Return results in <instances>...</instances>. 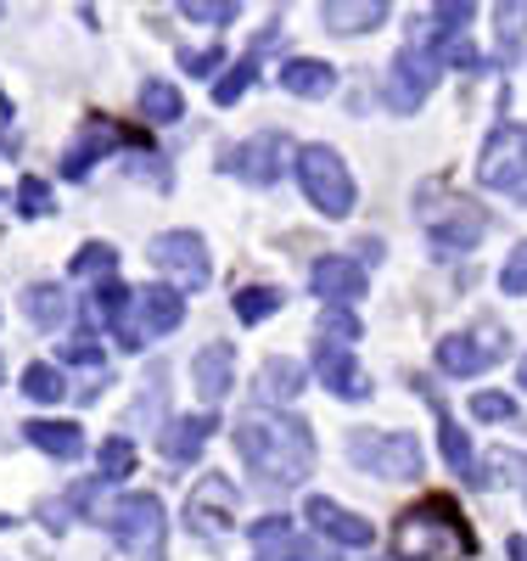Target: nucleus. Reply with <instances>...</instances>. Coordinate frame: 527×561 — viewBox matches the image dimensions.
Here are the masks:
<instances>
[{"label":"nucleus","instance_id":"nucleus-1","mask_svg":"<svg viewBox=\"0 0 527 561\" xmlns=\"http://www.w3.org/2000/svg\"><path fill=\"white\" fill-rule=\"evenodd\" d=\"M230 444L242 455V466L264 483V489H298L314 472V433L298 415H275V410H253L230 427Z\"/></svg>","mask_w":527,"mask_h":561},{"label":"nucleus","instance_id":"nucleus-2","mask_svg":"<svg viewBox=\"0 0 527 561\" xmlns=\"http://www.w3.org/2000/svg\"><path fill=\"white\" fill-rule=\"evenodd\" d=\"M471 550H477V534L449 494L415 500L393 523V556L399 561H466Z\"/></svg>","mask_w":527,"mask_h":561},{"label":"nucleus","instance_id":"nucleus-3","mask_svg":"<svg viewBox=\"0 0 527 561\" xmlns=\"http://www.w3.org/2000/svg\"><path fill=\"white\" fill-rule=\"evenodd\" d=\"M293 169H298V185H303V197L325 214V219H348L354 214V174H348V163L337 158V147H303L298 158H293Z\"/></svg>","mask_w":527,"mask_h":561},{"label":"nucleus","instance_id":"nucleus-4","mask_svg":"<svg viewBox=\"0 0 527 561\" xmlns=\"http://www.w3.org/2000/svg\"><path fill=\"white\" fill-rule=\"evenodd\" d=\"M107 534H113L118 550L135 556V561H163V550H169L163 500H158V494H124V500L107 511Z\"/></svg>","mask_w":527,"mask_h":561},{"label":"nucleus","instance_id":"nucleus-5","mask_svg":"<svg viewBox=\"0 0 527 561\" xmlns=\"http://www.w3.org/2000/svg\"><path fill=\"white\" fill-rule=\"evenodd\" d=\"M174 325H185V293L180 287H140L118 320V343L140 354L152 337H169Z\"/></svg>","mask_w":527,"mask_h":561},{"label":"nucleus","instance_id":"nucleus-6","mask_svg":"<svg viewBox=\"0 0 527 561\" xmlns=\"http://www.w3.org/2000/svg\"><path fill=\"white\" fill-rule=\"evenodd\" d=\"M348 460L359 466V472L388 478V483H399V478H421V466H426L415 433H365V427L348 433Z\"/></svg>","mask_w":527,"mask_h":561},{"label":"nucleus","instance_id":"nucleus-7","mask_svg":"<svg viewBox=\"0 0 527 561\" xmlns=\"http://www.w3.org/2000/svg\"><path fill=\"white\" fill-rule=\"evenodd\" d=\"M421 225H426V237H433L438 259H455V253H471L477 242H483L489 214L477 208L471 197H444V203H433V192H426Z\"/></svg>","mask_w":527,"mask_h":561},{"label":"nucleus","instance_id":"nucleus-8","mask_svg":"<svg viewBox=\"0 0 527 561\" xmlns=\"http://www.w3.org/2000/svg\"><path fill=\"white\" fill-rule=\"evenodd\" d=\"M505 348H511L505 325H500V320H477L471 332H455V337L438 343V365L449 370V377H477V370L500 365Z\"/></svg>","mask_w":527,"mask_h":561},{"label":"nucleus","instance_id":"nucleus-9","mask_svg":"<svg viewBox=\"0 0 527 561\" xmlns=\"http://www.w3.org/2000/svg\"><path fill=\"white\" fill-rule=\"evenodd\" d=\"M477 180L494 185V192H527V124H500L483 140Z\"/></svg>","mask_w":527,"mask_h":561},{"label":"nucleus","instance_id":"nucleus-10","mask_svg":"<svg viewBox=\"0 0 527 561\" xmlns=\"http://www.w3.org/2000/svg\"><path fill=\"white\" fill-rule=\"evenodd\" d=\"M433 84H438V57L421 51V45H404V51L393 57V68H388L381 102H388V113H404L410 118L426 96H433Z\"/></svg>","mask_w":527,"mask_h":561},{"label":"nucleus","instance_id":"nucleus-11","mask_svg":"<svg viewBox=\"0 0 527 561\" xmlns=\"http://www.w3.org/2000/svg\"><path fill=\"white\" fill-rule=\"evenodd\" d=\"M147 259L169 275V280H180V287H191L197 293L203 280H208V242L197 237V230H158L152 237V248H147Z\"/></svg>","mask_w":527,"mask_h":561},{"label":"nucleus","instance_id":"nucleus-12","mask_svg":"<svg viewBox=\"0 0 527 561\" xmlns=\"http://www.w3.org/2000/svg\"><path fill=\"white\" fill-rule=\"evenodd\" d=\"M286 152H293V147H286V135L264 129V135H248L242 147H230L219 169H225V174H236L242 185H275L286 169H293V163H286Z\"/></svg>","mask_w":527,"mask_h":561},{"label":"nucleus","instance_id":"nucleus-13","mask_svg":"<svg viewBox=\"0 0 527 561\" xmlns=\"http://www.w3.org/2000/svg\"><path fill=\"white\" fill-rule=\"evenodd\" d=\"M236 511H242V494H236L230 478H197V489L185 494V528L203 539H219V534H230Z\"/></svg>","mask_w":527,"mask_h":561},{"label":"nucleus","instance_id":"nucleus-14","mask_svg":"<svg viewBox=\"0 0 527 561\" xmlns=\"http://www.w3.org/2000/svg\"><path fill=\"white\" fill-rule=\"evenodd\" d=\"M303 517H309V528H314L320 539L343 545V550H370V539H376V528H370L365 517H354L348 505L325 500V494H309V500H303Z\"/></svg>","mask_w":527,"mask_h":561},{"label":"nucleus","instance_id":"nucleus-15","mask_svg":"<svg viewBox=\"0 0 527 561\" xmlns=\"http://www.w3.org/2000/svg\"><path fill=\"white\" fill-rule=\"evenodd\" d=\"M309 287H314L320 304L348 309L354 298H365V264L348 259V253H325V259H314V270H309Z\"/></svg>","mask_w":527,"mask_h":561},{"label":"nucleus","instance_id":"nucleus-16","mask_svg":"<svg viewBox=\"0 0 527 561\" xmlns=\"http://www.w3.org/2000/svg\"><path fill=\"white\" fill-rule=\"evenodd\" d=\"M314 377H320V388H331L337 399H365L370 393L365 370L354 365V348L348 343H331V337L314 343Z\"/></svg>","mask_w":527,"mask_h":561},{"label":"nucleus","instance_id":"nucleus-17","mask_svg":"<svg viewBox=\"0 0 527 561\" xmlns=\"http://www.w3.org/2000/svg\"><path fill=\"white\" fill-rule=\"evenodd\" d=\"M118 140H124V129H118L113 118H90V124L68 140V152H62V180H84L90 163H102Z\"/></svg>","mask_w":527,"mask_h":561},{"label":"nucleus","instance_id":"nucleus-18","mask_svg":"<svg viewBox=\"0 0 527 561\" xmlns=\"http://www.w3.org/2000/svg\"><path fill=\"white\" fill-rule=\"evenodd\" d=\"M253 545H259L270 561H331L314 539H298V534H293V517H264V523H253Z\"/></svg>","mask_w":527,"mask_h":561},{"label":"nucleus","instance_id":"nucleus-19","mask_svg":"<svg viewBox=\"0 0 527 561\" xmlns=\"http://www.w3.org/2000/svg\"><path fill=\"white\" fill-rule=\"evenodd\" d=\"M214 433H219V421H214L208 410H197V415H174L158 444H163V455H169L174 466H185V460H197V455H203V444H208Z\"/></svg>","mask_w":527,"mask_h":561},{"label":"nucleus","instance_id":"nucleus-20","mask_svg":"<svg viewBox=\"0 0 527 561\" xmlns=\"http://www.w3.org/2000/svg\"><path fill=\"white\" fill-rule=\"evenodd\" d=\"M191 382H197V393H203L208 404H219V399L230 393V382H236V348H230V343L197 348V359H191Z\"/></svg>","mask_w":527,"mask_h":561},{"label":"nucleus","instance_id":"nucleus-21","mask_svg":"<svg viewBox=\"0 0 527 561\" xmlns=\"http://www.w3.org/2000/svg\"><path fill=\"white\" fill-rule=\"evenodd\" d=\"M275 84L286 90V96L320 102V96H331V90H337V68H331V62H314V57H293V62L275 73Z\"/></svg>","mask_w":527,"mask_h":561},{"label":"nucleus","instance_id":"nucleus-22","mask_svg":"<svg viewBox=\"0 0 527 561\" xmlns=\"http://www.w3.org/2000/svg\"><path fill=\"white\" fill-rule=\"evenodd\" d=\"M381 18H388V0H325L320 7V23L331 34H370L381 28Z\"/></svg>","mask_w":527,"mask_h":561},{"label":"nucleus","instance_id":"nucleus-23","mask_svg":"<svg viewBox=\"0 0 527 561\" xmlns=\"http://www.w3.org/2000/svg\"><path fill=\"white\" fill-rule=\"evenodd\" d=\"M264 404H293L298 393H303V365L298 359H286V354H275V359H264L259 365V388H253Z\"/></svg>","mask_w":527,"mask_h":561},{"label":"nucleus","instance_id":"nucleus-24","mask_svg":"<svg viewBox=\"0 0 527 561\" xmlns=\"http://www.w3.org/2000/svg\"><path fill=\"white\" fill-rule=\"evenodd\" d=\"M23 438H28L39 455H51V460H79V455H84V433L73 427V421H28Z\"/></svg>","mask_w":527,"mask_h":561},{"label":"nucleus","instance_id":"nucleus-25","mask_svg":"<svg viewBox=\"0 0 527 561\" xmlns=\"http://www.w3.org/2000/svg\"><path fill=\"white\" fill-rule=\"evenodd\" d=\"M140 118H152V124H174V118H185L180 84H174V79H140Z\"/></svg>","mask_w":527,"mask_h":561},{"label":"nucleus","instance_id":"nucleus-26","mask_svg":"<svg viewBox=\"0 0 527 561\" xmlns=\"http://www.w3.org/2000/svg\"><path fill=\"white\" fill-rule=\"evenodd\" d=\"M23 314L39 325V332H51V325H62V320H68V293H62V287H51V280H34V287L23 293Z\"/></svg>","mask_w":527,"mask_h":561},{"label":"nucleus","instance_id":"nucleus-27","mask_svg":"<svg viewBox=\"0 0 527 561\" xmlns=\"http://www.w3.org/2000/svg\"><path fill=\"white\" fill-rule=\"evenodd\" d=\"M129 298H135L129 287H118V280H102V287L84 298V325H90V332H107L113 320H124Z\"/></svg>","mask_w":527,"mask_h":561},{"label":"nucleus","instance_id":"nucleus-28","mask_svg":"<svg viewBox=\"0 0 527 561\" xmlns=\"http://www.w3.org/2000/svg\"><path fill=\"white\" fill-rule=\"evenodd\" d=\"M95 483H102V478H90V483H79V489H68V494H57V500H45V505H39V523L51 528V534L68 528V523H79V511L95 500Z\"/></svg>","mask_w":527,"mask_h":561},{"label":"nucleus","instance_id":"nucleus-29","mask_svg":"<svg viewBox=\"0 0 527 561\" xmlns=\"http://www.w3.org/2000/svg\"><path fill=\"white\" fill-rule=\"evenodd\" d=\"M522 472H527V460H522L516 449H494L489 460H477L471 483H477V489H500V483H516Z\"/></svg>","mask_w":527,"mask_h":561},{"label":"nucleus","instance_id":"nucleus-30","mask_svg":"<svg viewBox=\"0 0 527 561\" xmlns=\"http://www.w3.org/2000/svg\"><path fill=\"white\" fill-rule=\"evenodd\" d=\"M230 304H236V320H242V325H259V320H270L286 304V293L280 287H242Z\"/></svg>","mask_w":527,"mask_h":561},{"label":"nucleus","instance_id":"nucleus-31","mask_svg":"<svg viewBox=\"0 0 527 561\" xmlns=\"http://www.w3.org/2000/svg\"><path fill=\"white\" fill-rule=\"evenodd\" d=\"M23 393H28L34 404H57V399H68V382H62V370H57V365L34 359V365L23 370Z\"/></svg>","mask_w":527,"mask_h":561},{"label":"nucleus","instance_id":"nucleus-32","mask_svg":"<svg viewBox=\"0 0 527 561\" xmlns=\"http://www.w3.org/2000/svg\"><path fill=\"white\" fill-rule=\"evenodd\" d=\"M135 472V444L129 438H107L102 449H95V478L102 483H124Z\"/></svg>","mask_w":527,"mask_h":561},{"label":"nucleus","instance_id":"nucleus-33","mask_svg":"<svg viewBox=\"0 0 527 561\" xmlns=\"http://www.w3.org/2000/svg\"><path fill=\"white\" fill-rule=\"evenodd\" d=\"M527 45V0H511L500 7V62H516Z\"/></svg>","mask_w":527,"mask_h":561},{"label":"nucleus","instance_id":"nucleus-34","mask_svg":"<svg viewBox=\"0 0 527 561\" xmlns=\"http://www.w3.org/2000/svg\"><path fill=\"white\" fill-rule=\"evenodd\" d=\"M253 73H259L253 57H242L230 73H219V79H214V107H236V102H242L248 90H253Z\"/></svg>","mask_w":527,"mask_h":561},{"label":"nucleus","instance_id":"nucleus-35","mask_svg":"<svg viewBox=\"0 0 527 561\" xmlns=\"http://www.w3.org/2000/svg\"><path fill=\"white\" fill-rule=\"evenodd\" d=\"M18 214H23V219L57 214V197H51V185H45L39 174H23V180H18Z\"/></svg>","mask_w":527,"mask_h":561},{"label":"nucleus","instance_id":"nucleus-36","mask_svg":"<svg viewBox=\"0 0 527 561\" xmlns=\"http://www.w3.org/2000/svg\"><path fill=\"white\" fill-rule=\"evenodd\" d=\"M444 460L455 466V478H471L477 460H471V438L455 427V421H444Z\"/></svg>","mask_w":527,"mask_h":561},{"label":"nucleus","instance_id":"nucleus-37","mask_svg":"<svg viewBox=\"0 0 527 561\" xmlns=\"http://www.w3.org/2000/svg\"><path fill=\"white\" fill-rule=\"evenodd\" d=\"M433 57H438V68H477V51H471L466 34H438Z\"/></svg>","mask_w":527,"mask_h":561},{"label":"nucleus","instance_id":"nucleus-38","mask_svg":"<svg viewBox=\"0 0 527 561\" xmlns=\"http://www.w3.org/2000/svg\"><path fill=\"white\" fill-rule=\"evenodd\" d=\"M113 264H118V253L107 242H84L73 253V275H113Z\"/></svg>","mask_w":527,"mask_h":561},{"label":"nucleus","instance_id":"nucleus-39","mask_svg":"<svg viewBox=\"0 0 527 561\" xmlns=\"http://www.w3.org/2000/svg\"><path fill=\"white\" fill-rule=\"evenodd\" d=\"M500 293H505V298H527V242L511 248V259H505V270H500Z\"/></svg>","mask_w":527,"mask_h":561},{"label":"nucleus","instance_id":"nucleus-40","mask_svg":"<svg viewBox=\"0 0 527 561\" xmlns=\"http://www.w3.org/2000/svg\"><path fill=\"white\" fill-rule=\"evenodd\" d=\"M191 23H230L236 12H242V0H185L180 7Z\"/></svg>","mask_w":527,"mask_h":561},{"label":"nucleus","instance_id":"nucleus-41","mask_svg":"<svg viewBox=\"0 0 527 561\" xmlns=\"http://www.w3.org/2000/svg\"><path fill=\"white\" fill-rule=\"evenodd\" d=\"M62 359H68V365H90V370H95V377H102V343H95L90 332H79V337H68V343H62Z\"/></svg>","mask_w":527,"mask_h":561},{"label":"nucleus","instance_id":"nucleus-42","mask_svg":"<svg viewBox=\"0 0 527 561\" xmlns=\"http://www.w3.org/2000/svg\"><path fill=\"white\" fill-rule=\"evenodd\" d=\"M471 0H444V7H433V23H444L438 34H466V23H471Z\"/></svg>","mask_w":527,"mask_h":561},{"label":"nucleus","instance_id":"nucleus-43","mask_svg":"<svg viewBox=\"0 0 527 561\" xmlns=\"http://www.w3.org/2000/svg\"><path fill=\"white\" fill-rule=\"evenodd\" d=\"M471 415H477V421H511V415H516V399H511V393H477V399H471Z\"/></svg>","mask_w":527,"mask_h":561},{"label":"nucleus","instance_id":"nucleus-44","mask_svg":"<svg viewBox=\"0 0 527 561\" xmlns=\"http://www.w3.org/2000/svg\"><path fill=\"white\" fill-rule=\"evenodd\" d=\"M320 337H331V343H348V348H354V337H359V320H354L348 309H331V314L320 320Z\"/></svg>","mask_w":527,"mask_h":561},{"label":"nucleus","instance_id":"nucleus-45","mask_svg":"<svg viewBox=\"0 0 527 561\" xmlns=\"http://www.w3.org/2000/svg\"><path fill=\"white\" fill-rule=\"evenodd\" d=\"M225 62V51H219V45H208V51H191L185 57V73H214Z\"/></svg>","mask_w":527,"mask_h":561},{"label":"nucleus","instance_id":"nucleus-46","mask_svg":"<svg viewBox=\"0 0 527 561\" xmlns=\"http://www.w3.org/2000/svg\"><path fill=\"white\" fill-rule=\"evenodd\" d=\"M505 550H511V561H527V539H522V534H516V539H511Z\"/></svg>","mask_w":527,"mask_h":561},{"label":"nucleus","instance_id":"nucleus-47","mask_svg":"<svg viewBox=\"0 0 527 561\" xmlns=\"http://www.w3.org/2000/svg\"><path fill=\"white\" fill-rule=\"evenodd\" d=\"M7 528H18V517H12V511H0V534H7Z\"/></svg>","mask_w":527,"mask_h":561},{"label":"nucleus","instance_id":"nucleus-48","mask_svg":"<svg viewBox=\"0 0 527 561\" xmlns=\"http://www.w3.org/2000/svg\"><path fill=\"white\" fill-rule=\"evenodd\" d=\"M0 118H12V102H7V90H0Z\"/></svg>","mask_w":527,"mask_h":561},{"label":"nucleus","instance_id":"nucleus-49","mask_svg":"<svg viewBox=\"0 0 527 561\" xmlns=\"http://www.w3.org/2000/svg\"><path fill=\"white\" fill-rule=\"evenodd\" d=\"M516 377H522V388H527V359H522V370H516Z\"/></svg>","mask_w":527,"mask_h":561}]
</instances>
